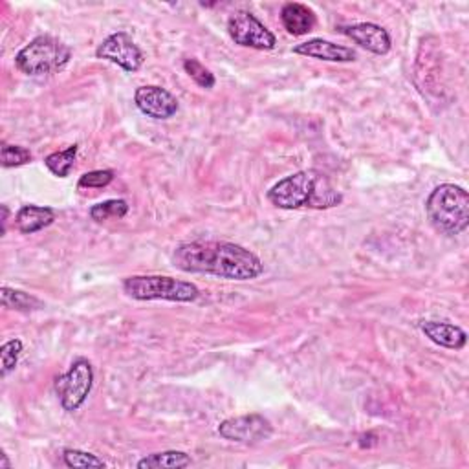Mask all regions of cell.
<instances>
[{
    "label": "cell",
    "instance_id": "cell-1",
    "mask_svg": "<svg viewBox=\"0 0 469 469\" xmlns=\"http://www.w3.org/2000/svg\"><path fill=\"white\" fill-rule=\"evenodd\" d=\"M173 264L184 274L213 276L227 281H253L262 276V260L248 248L226 241H191L177 246Z\"/></svg>",
    "mask_w": 469,
    "mask_h": 469
},
{
    "label": "cell",
    "instance_id": "cell-2",
    "mask_svg": "<svg viewBox=\"0 0 469 469\" xmlns=\"http://www.w3.org/2000/svg\"><path fill=\"white\" fill-rule=\"evenodd\" d=\"M267 200L284 211L332 210L343 202V194L332 185L326 175L307 169L279 180L266 193Z\"/></svg>",
    "mask_w": 469,
    "mask_h": 469
},
{
    "label": "cell",
    "instance_id": "cell-3",
    "mask_svg": "<svg viewBox=\"0 0 469 469\" xmlns=\"http://www.w3.org/2000/svg\"><path fill=\"white\" fill-rule=\"evenodd\" d=\"M425 213L434 229L455 237L469 226V194L460 185L442 184L427 196Z\"/></svg>",
    "mask_w": 469,
    "mask_h": 469
},
{
    "label": "cell",
    "instance_id": "cell-4",
    "mask_svg": "<svg viewBox=\"0 0 469 469\" xmlns=\"http://www.w3.org/2000/svg\"><path fill=\"white\" fill-rule=\"evenodd\" d=\"M70 59L69 45L52 36H39L15 55V64L26 76H50L61 72Z\"/></svg>",
    "mask_w": 469,
    "mask_h": 469
},
{
    "label": "cell",
    "instance_id": "cell-5",
    "mask_svg": "<svg viewBox=\"0 0 469 469\" xmlns=\"http://www.w3.org/2000/svg\"><path fill=\"white\" fill-rule=\"evenodd\" d=\"M123 292L136 300H171L194 303L200 297L196 284L167 276H132L123 281Z\"/></svg>",
    "mask_w": 469,
    "mask_h": 469
},
{
    "label": "cell",
    "instance_id": "cell-6",
    "mask_svg": "<svg viewBox=\"0 0 469 469\" xmlns=\"http://www.w3.org/2000/svg\"><path fill=\"white\" fill-rule=\"evenodd\" d=\"M94 387V366L86 358L72 361L64 374L55 378V392L66 413H76L86 401Z\"/></svg>",
    "mask_w": 469,
    "mask_h": 469
},
{
    "label": "cell",
    "instance_id": "cell-7",
    "mask_svg": "<svg viewBox=\"0 0 469 469\" xmlns=\"http://www.w3.org/2000/svg\"><path fill=\"white\" fill-rule=\"evenodd\" d=\"M227 33L234 45L253 50H274L277 39L253 13L234 12L227 21Z\"/></svg>",
    "mask_w": 469,
    "mask_h": 469
},
{
    "label": "cell",
    "instance_id": "cell-8",
    "mask_svg": "<svg viewBox=\"0 0 469 469\" xmlns=\"http://www.w3.org/2000/svg\"><path fill=\"white\" fill-rule=\"evenodd\" d=\"M218 434L224 440L237 444H259L272 439L274 425L262 415H243L220 422Z\"/></svg>",
    "mask_w": 469,
    "mask_h": 469
},
{
    "label": "cell",
    "instance_id": "cell-9",
    "mask_svg": "<svg viewBox=\"0 0 469 469\" xmlns=\"http://www.w3.org/2000/svg\"><path fill=\"white\" fill-rule=\"evenodd\" d=\"M97 59H105L114 64H118L119 69L125 72H138L144 66V52L138 48V45L132 41V37L125 31H118L109 36L102 45L95 50Z\"/></svg>",
    "mask_w": 469,
    "mask_h": 469
},
{
    "label": "cell",
    "instance_id": "cell-10",
    "mask_svg": "<svg viewBox=\"0 0 469 469\" xmlns=\"http://www.w3.org/2000/svg\"><path fill=\"white\" fill-rule=\"evenodd\" d=\"M134 103H136L142 114L152 119H169L180 109L178 99L169 90L158 85L140 86L134 94Z\"/></svg>",
    "mask_w": 469,
    "mask_h": 469
},
{
    "label": "cell",
    "instance_id": "cell-11",
    "mask_svg": "<svg viewBox=\"0 0 469 469\" xmlns=\"http://www.w3.org/2000/svg\"><path fill=\"white\" fill-rule=\"evenodd\" d=\"M340 31L349 39H352L358 46L376 55H387L392 48L389 31L374 22H358L350 26H341Z\"/></svg>",
    "mask_w": 469,
    "mask_h": 469
},
{
    "label": "cell",
    "instance_id": "cell-12",
    "mask_svg": "<svg viewBox=\"0 0 469 469\" xmlns=\"http://www.w3.org/2000/svg\"><path fill=\"white\" fill-rule=\"evenodd\" d=\"M293 53L305 55L310 59L326 61V62H354L358 57L352 48L330 43L325 39H310L307 43H300L293 46Z\"/></svg>",
    "mask_w": 469,
    "mask_h": 469
},
{
    "label": "cell",
    "instance_id": "cell-13",
    "mask_svg": "<svg viewBox=\"0 0 469 469\" xmlns=\"http://www.w3.org/2000/svg\"><path fill=\"white\" fill-rule=\"evenodd\" d=\"M420 330L429 341L449 350H462L467 343V333L448 321H422Z\"/></svg>",
    "mask_w": 469,
    "mask_h": 469
},
{
    "label": "cell",
    "instance_id": "cell-14",
    "mask_svg": "<svg viewBox=\"0 0 469 469\" xmlns=\"http://www.w3.org/2000/svg\"><path fill=\"white\" fill-rule=\"evenodd\" d=\"M281 22L284 29L293 37H303L307 33L314 31L317 24V17L312 8L300 3H288L281 10Z\"/></svg>",
    "mask_w": 469,
    "mask_h": 469
},
{
    "label": "cell",
    "instance_id": "cell-15",
    "mask_svg": "<svg viewBox=\"0 0 469 469\" xmlns=\"http://www.w3.org/2000/svg\"><path fill=\"white\" fill-rule=\"evenodd\" d=\"M57 215L52 208L46 206H36V204H28L22 206L17 215H15V227L22 234H33L39 233L45 227L52 226L55 222Z\"/></svg>",
    "mask_w": 469,
    "mask_h": 469
},
{
    "label": "cell",
    "instance_id": "cell-16",
    "mask_svg": "<svg viewBox=\"0 0 469 469\" xmlns=\"http://www.w3.org/2000/svg\"><path fill=\"white\" fill-rule=\"evenodd\" d=\"M0 300H3L4 309L22 312V314L37 312V310L45 309V303L36 295H29L22 290H15L10 286H3V292H0Z\"/></svg>",
    "mask_w": 469,
    "mask_h": 469
},
{
    "label": "cell",
    "instance_id": "cell-17",
    "mask_svg": "<svg viewBox=\"0 0 469 469\" xmlns=\"http://www.w3.org/2000/svg\"><path fill=\"white\" fill-rule=\"evenodd\" d=\"M193 465V458L184 451H160L144 457L138 462L140 469H160V467H189Z\"/></svg>",
    "mask_w": 469,
    "mask_h": 469
},
{
    "label": "cell",
    "instance_id": "cell-18",
    "mask_svg": "<svg viewBox=\"0 0 469 469\" xmlns=\"http://www.w3.org/2000/svg\"><path fill=\"white\" fill-rule=\"evenodd\" d=\"M78 152H79V145L74 144L69 149L48 154L45 158V165L48 167V171L52 175H55L57 178H66V177H70V173L74 169Z\"/></svg>",
    "mask_w": 469,
    "mask_h": 469
},
{
    "label": "cell",
    "instance_id": "cell-19",
    "mask_svg": "<svg viewBox=\"0 0 469 469\" xmlns=\"http://www.w3.org/2000/svg\"><path fill=\"white\" fill-rule=\"evenodd\" d=\"M128 204L125 200H105V202H99L90 208V218L97 224H103L107 220H119L125 218L128 213Z\"/></svg>",
    "mask_w": 469,
    "mask_h": 469
},
{
    "label": "cell",
    "instance_id": "cell-20",
    "mask_svg": "<svg viewBox=\"0 0 469 469\" xmlns=\"http://www.w3.org/2000/svg\"><path fill=\"white\" fill-rule=\"evenodd\" d=\"M184 70L198 86H202L206 90L215 88V85H217L215 74L210 69H206V66L200 62L198 59H193V57L185 59L184 61Z\"/></svg>",
    "mask_w": 469,
    "mask_h": 469
},
{
    "label": "cell",
    "instance_id": "cell-21",
    "mask_svg": "<svg viewBox=\"0 0 469 469\" xmlns=\"http://www.w3.org/2000/svg\"><path fill=\"white\" fill-rule=\"evenodd\" d=\"M62 462L66 467H107L105 460H102L99 457L88 453V451H81V449H64L62 451Z\"/></svg>",
    "mask_w": 469,
    "mask_h": 469
},
{
    "label": "cell",
    "instance_id": "cell-22",
    "mask_svg": "<svg viewBox=\"0 0 469 469\" xmlns=\"http://www.w3.org/2000/svg\"><path fill=\"white\" fill-rule=\"evenodd\" d=\"M22 341L21 340H10L3 347H0V361H3V368H0V376L8 378L19 363V358L22 354Z\"/></svg>",
    "mask_w": 469,
    "mask_h": 469
},
{
    "label": "cell",
    "instance_id": "cell-23",
    "mask_svg": "<svg viewBox=\"0 0 469 469\" xmlns=\"http://www.w3.org/2000/svg\"><path fill=\"white\" fill-rule=\"evenodd\" d=\"M33 160V154L29 149L22 145H8L4 144L0 149V161H3L4 169H12V167H21L26 165Z\"/></svg>",
    "mask_w": 469,
    "mask_h": 469
},
{
    "label": "cell",
    "instance_id": "cell-24",
    "mask_svg": "<svg viewBox=\"0 0 469 469\" xmlns=\"http://www.w3.org/2000/svg\"><path fill=\"white\" fill-rule=\"evenodd\" d=\"M116 178V173L112 169H97V171H90L85 173L79 182L78 187L79 189H103L107 185H111Z\"/></svg>",
    "mask_w": 469,
    "mask_h": 469
},
{
    "label": "cell",
    "instance_id": "cell-25",
    "mask_svg": "<svg viewBox=\"0 0 469 469\" xmlns=\"http://www.w3.org/2000/svg\"><path fill=\"white\" fill-rule=\"evenodd\" d=\"M0 469H12V462L8 460L6 453L0 455Z\"/></svg>",
    "mask_w": 469,
    "mask_h": 469
},
{
    "label": "cell",
    "instance_id": "cell-26",
    "mask_svg": "<svg viewBox=\"0 0 469 469\" xmlns=\"http://www.w3.org/2000/svg\"><path fill=\"white\" fill-rule=\"evenodd\" d=\"M8 215H10V210H8V206H3V234H6V226H8Z\"/></svg>",
    "mask_w": 469,
    "mask_h": 469
}]
</instances>
